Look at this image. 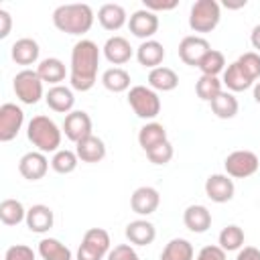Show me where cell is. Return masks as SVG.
<instances>
[{
	"label": "cell",
	"instance_id": "obj_13",
	"mask_svg": "<svg viewBox=\"0 0 260 260\" xmlns=\"http://www.w3.org/2000/svg\"><path fill=\"white\" fill-rule=\"evenodd\" d=\"M234 193H236V187H234L232 177H228L223 173H215V175L207 177V181H205V195L213 203H228V201L234 199Z\"/></svg>",
	"mask_w": 260,
	"mask_h": 260
},
{
	"label": "cell",
	"instance_id": "obj_14",
	"mask_svg": "<svg viewBox=\"0 0 260 260\" xmlns=\"http://www.w3.org/2000/svg\"><path fill=\"white\" fill-rule=\"evenodd\" d=\"M49 171V158L41 150H30L20 156L18 160V173L28 181H39Z\"/></svg>",
	"mask_w": 260,
	"mask_h": 260
},
{
	"label": "cell",
	"instance_id": "obj_4",
	"mask_svg": "<svg viewBox=\"0 0 260 260\" xmlns=\"http://www.w3.org/2000/svg\"><path fill=\"white\" fill-rule=\"evenodd\" d=\"M128 104L142 120H154L160 114V98L148 85H132L128 89Z\"/></svg>",
	"mask_w": 260,
	"mask_h": 260
},
{
	"label": "cell",
	"instance_id": "obj_46",
	"mask_svg": "<svg viewBox=\"0 0 260 260\" xmlns=\"http://www.w3.org/2000/svg\"><path fill=\"white\" fill-rule=\"evenodd\" d=\"M250 43H252V47L260 53V24H256V26L252 28V32H250Z\"/></svg>",
	"mask_w": 260,
	"mask_h": 260
},
{
	"label": "cell",
	"instance_id": "obj_1",
	"mask_svg": "<svg viewBox=\"0 0 260 260\" xmlns=\"http://www.w3.org/2000/svg\"><path fill=\"white\" fill-rule=\"evenodd\" d=\"M98 65H100V47L89 39L77 41L71 49V67H69L71 89L89 91L98 79Z\"/></svg>",
	"mask_w": 260,
	"mask_h": 260
},
{
	"label": "cell",
	"instance_id": "obj_31",
	"mask_svg": "<svg viewBox=\"0 0 260 260\" xmlns=\"http://www.w3.org/2000/svg\"><path fill=\"white\" fill-rule=\"evenodd\" d=\"M193 244L185 238H173L160 252V260H193Z\"/></svg>",
	"mask_w": 260,
	"mask_h": 260
},
{
	"label": "cell",
	"instance_id": "obj_16",
	"mask_svg": "<svg viewBox=\"0 0 260 260\" xmlns=\"http://www.w3.org/2000/svg\"><path fill=\"white\" fill-rule=\"evenodd\" d=\"M45 102L47 106L57 112V114H69L73 112V106H75V95H73V89L67 87V85H53L49 87V91L45 93Z\"/></svg>",
	"mask_w": 260,
	"mask_h": 260
},
{
	"label": "cell",
	"instance_id": "obj_6",
	"mask_svg": "<svg viewBox=\"0 0 260 260\" xmlns=\"http://www.w3.org/2000/svg\"><path fill=\"white\" fill-rule=\"evenodd\" d=\"M221 18V8L215 0H197L189 12V26L195 32H211Z\"/></svg>",
	"mask_w": 260,
	"mask_h": 260
},
{
	"label": "cell",
	"instance_id": "obj_5",
	"mask_svg": "<svg viewBox=\"0 0 260 260\" xmlns=\"http://www.w3.org/2000/svg\"><path fill=\"white\" fill-rule=\"evenodd\" d=\"M112 240L110 234L104 228H89L83 234V240L77 248L75 260H102L104 256L110 254Z\"/></svg>",
	"mask_w": 260,
	"mask_h": 260
},
{
	"label": "cell",
	"instance_id": "obj_33",
	"mask_svg": "<svg viewBox=\"0 0 260 260\" xmlns=\"http://www.w3.org/2000/svg\"><path fill=\"white\" fill-rule=\"evenodd\" d=\"M244 240H246L244 230H242L240 225H236V223H230V225H225V228L219 232V236H217V246L223 248L225 252H238L240 248H244Z\"/></svg>",
	"mask_w": 260,
	"mask_h": 260
},
{
	"label": "cell",
	"instance_id": "obj_17",
	"mask_svg": "<svg viewBox=\"0 0 260 260\" xmlns=\"http://www.w3.org/2000/svg\"><path fill=\"white\" fill-rule=\"evenodd\" d=\"M53 221H55V215H53V209L49 205L37 203V205H32V207L26 209L24 223L35 234H47L53 228Z\"/></svg>",
	"mask_w": 260,
	"mask_h": 260
},
{
	"label": "cell",
	"instance_id": "obj_23",
	"mask_svg": "<svg viewBox=\"0 0 260 260\" xmlns=\"http://www.w3.org/2000/svg\"><path fill=\"white\" fill-rule=\"evenodd\" d=\"M165 55H167V53H165L162 43H158V41H154V39L142 41V43L138 45V49H136V59H138V63H140L142 67H148V69L160 67Z\"/></svg>",
	"mask_w": 260,
	"mask_h": 260
},
{
	"label": "cell",
	"instance_id": "obj_12",
	"mask_svg": "<svg viewBox=\"0 0 260 260\" xmlns=\"http://www.w3.org/2000/svg\"><path fill=\"white\" fill-rule=\"evenodd\" d=\"M128 28L134 37H138L142 41H150L158 30V14H154L146 8H140V10L132 12V16L128 18Z\"/></svg>",
	"mask_w": 260,
	"mask_h": 260
},
{
	"label": "cell",
	"instance_id": "obj_38",
	"mask_svg": "<svg viewBox=\"0 0 260 260\" xmlns=\"http://www.w3.org/2000/svg\"><path fill=\"white\" fill-rule=\"evenodd\" d=\"M173 154H175V150H173V144L169 140H165V142L156 144L154 148L146 150V156L152 165H167V162H171Z\"/></svg>",
	"mask_w": 260,
	"mask_h": 260
},
{
	"label": "cell",
	"instance_id": "obj_47",
	"mask_svg": "<svg viewBox=\"0 0 260 260\" xmlns=\"http://www.w3.org/2000/svg\"><path fill=\"white\" fill-rule=\"evenodd\" d=\"M254 100H256V104H260V81L254 83Z\"/></svg>",
	"mask_w": 260,
	"mask_h": 260
},
{
	"label": "cell",
	"instance_id": "obj_7",
	"mask_svg": "<svg viewBox=\"0 0 260 260\" xmlns=\"http://www.w3.org/2000/svg\"><path fill=\"white\" fill-rule=\"evenodd\" d=\"M12 87H14L16 98L22 104H26V106L37 104L45 95V91H43V79L39 77L37 69H28L26 67V69L18 71L14 75V79H12Z\"/></svg>",
	"mask_w": 260,
	"mask_h": 260
},
{
	"label": "cell",
	"instance_id": "obj_8",
	"mask_svg": "<svg viewBox=\"0 0 260 260\" xmlns=\"http://www.w3.org/2000/svg\"><path fill=\"white\" fill-rule=\"evenodd\" d=\"M260 167V160H258V154L252 152V150H234L225 156L223 160V169H225V175L232 177V179H246V177H252Z\"/></svg>",
	"mask_w": 260,
	"mask_h": 260
},
{
	"label": "cell",
	"instance_id": "obj_25",
	"mask_svg": "<svg viewBox=\"0 0 260 260\" xmlns=\"http://www.w3.org/2000/svg\"><path fill=\"white\" fill-rule=\"evenodd\" d=\"M221 83L228 87V91H246L248 87H252L256 81L240 67V63L238 61H234V63H230L228 67H225V71H223V79H221Z\"/></svg>",
	"mask_w": 260,
	"mask_h": 260
},
{
	"label": "cell",
	"instance_id": "obj_40",
	"mask_svg": "<svg viewBox=\"0 0 260 260\" xmlns=\"http://www.w3.org/2000/svg\"><path fill=\"white\" fill-rule=\"evenodd\" d=\"M4 260H35V252L26 244H14L4 252Z\"/></svg>",
	"mask_w": 260,
	"mask_h": 260
},
{
	"label": "cell",
	"instance_id": "obj_43",
	"mask_svg": "<svg viewBox=\"0 0 260 260\" xmlns=\"http://www.w3.org/2000/svg\"><path fill=\"white\" fill-rule=\"evenodd\" d=\"M144 4V8L146 10H150V12H165V10H173V8H177V4H179V0H171V2H158V0H144L142 2Z\"/></svg>",
	"mask_w": 260,
	"mask_h": 260
},
{
	"label": "cell",
	"instance_id": "obj_10",
	"mask_svg": "<svg viewBox=\"0 0 260 260\" xmlns=\"http://www.w3.org/2000/svg\"><path fill=\"white\" fill-rule=\"evenodd\" d=\"M63 134L71 140V142H79V140H83V138H87V136H91L93 132H91V128H93V124H91V118H89V114L87 112H83V110H73V112H69L67 116H65V120H63Z\"/></svg>",
	"mask_w": 260,
	"mask_h": 260
},
{
	"label": "cell",
	"instance_id": "obj_37",
	"mask_svg": "<svg viewBox=\"0 0 260 260\" xmlns=\"http://www.w3.org/2000/svg\"><path fill=\"white\" fill-rule=\"evenodd\" d=\"M197 67L201 69V75H213V77H217L219 73L225 71V57H223L221 51L209 49V53L201 59V63Z\"/></svg>",
	"mask_w": 260,
	"mask_h": 260
},
{
	"label": "cell",
	"instance_id": "obj_39",
	"mask_svg": "<svg viewBox=\"0 0 260 260\" xmlns=\"http://www.w3.org/2000/svg\"><path fill=\"white\" fill-rule=\"evenodd\" d=\"M238 63H240V67H242L254 81L260 77V53L248 51V53H244V55L238 57Z\"/></svg>",
	"mask_w": 260,
	"mask_h": 260
},
{
	"label": "cell",
	"instance_id": "obj_29",
	"mask_svg": "<svg viewBox=\"0 0 260 260\" xmlns=\"http://www.w3.org/2000/svg\"><path fill=\"white\" fill-rule=\"evenodd\" d=\"M130 73L122 67H110L102 73V85L108 89V91H114V93H122V91H128L130 89Z\"/></svg>",
	"mask_w": 260,
	"mask_h": 260
},
{
	"label": "cell",
	"instance_id": "obj_9",
	"mask_svg": "<svg viewBox=\"0 0 260 260\" xmlns=\"http://www.w3.org/2000/svg\"><path fill=\"white\" fill-rule=\"evenodd\" d=\"M24 124V112L16 104H2L0 106V140L10 142L18 136L20 128Z\"/></svg>",
	"mask_w": 260,
	"mask_h": 260
},
{
	"label": "cell",
	"instance_id": "obj_42",
	"mask_svg": "<svg viewBox=\"0 0 260 260\" xmlns=\"http://www.w3.org/2000/svg\"><path fill=\"white\" fill-rule=\"evenodd\" d=\"M225 250L219 246H203L195 260H225Z\"/></svg>",
	"mask_w": 260,
	"mask_h": 260
},
{
	"label": "cell",
	"instance_id": "obj_18",
	"mask_svg": "<svg viewBox=\"0 0 260 260\" xmlns=\"http://www.w3.org/2000/svg\"><path fill=\"white\" fill-rule=\"evenodd\" d=\"M134 55V49L132 45L128 43V39L120 37V35H114L106 41L104 45V57L112 63V65H124L132 59Z\"/></svg>",
	"mask_w": 260,
	"mask_h": 260
},
{
	"label": "cell",
	"instance_id": "obj_24",
	"mask_svg": "<svg viewBox=\"0 0 260 260\" xmlns=\"http://www.w3.org/2000/svg\"><path fill=\"white\" fill-rule=\"evenodd\" d=\"M75 152L81 162H100L106 156V144L100 136L91 134L75 144Z\"/></svg>",
	"mask_w": 260,
	"mask_h": 260
},
{
	"label": "cell",
	"instance_id": "obj_41",
	"mask_svg": "<svg viewBox=\"0 0 260 260\" xmlns=\"http://www.w3.org/2000/svg\"><path fill=\"white\" fill-rule=\"evenodd\" d=\"M108 260H140V256L136 254V250L130 244H118L110 250Z\"/></svg>",
	"mask_w": 260,
	"mask_h": 260
},
{
	"label": "cell",
	"instance_id": "obj_44",
	"mask_svg": "<svg viewBox=\"0 0 260 260\" xmlns=\"http://www.w3.org/2000/svg\"><path fill=\"white\" fill-rule=\"evenodd\" d=\"M10 28H12V16L8 10L0 8V39H6L10 35Z\"/></svg>",
	"mask_w": 260,
	"mask_h": 260
},
{
	"label": "cell",
	"instance_id": "obj_20",
	"mask_svg": "<svg viewBox=\"0 0 260 260\" xmlns=\"http://www.w3.org/2000/svg\"><path fill=\"white\" fill-rule=\"evenodd\" d=\"M39 53H41L39 43L35 39H30V37H22V39L14 41L12 47H10V55H12V61L16 65H32V63H37L39 61Z\"/></svg>",
	"mask_w": 260,
	"mask_h": 260
},
{
	"label": "cell",
	"instance_id": "obj_45",
	"mask_svg": "<svg viewBox=\"0 0 260 260\" xmlns=\"http://www.w3.org/2000/svg\"><path fill=\"white\" fill-rule=\"evenodd\" d=\"M236 260H260V250L254 246H244L238 250Z\"/></svg>",
	"mask_w": 260,
	"mask_h": 260
},
{
	"label": "cell",
	"instance_id": "obj_32",
	"mask_svg": "<svg viewBox=\"0 0 260 260\" xmlns=\"http://www.w3.org/2000/svg\"><path fill=\"white\" fill-rule=\"evenodd\" d=\"M209 104H211V112H213L217 118H221V120L234 118V116L238 114V110H240L238 98H236L232 91H221V93H219L215 100H211Z\"/></svg>",
	"mask_w": 260,
	"mask_h": 260
},
{
	"label": "cell",
	"instance_id": "obj_2",
	"mask_svg": "<svg viewBox=\"0 0 260 260\" xmlns=\"http://www.w3.org/2000/svg\"><path fill=\"white\" fill-rule=\"evenodd\" d=\"M93 10L89 4H61L53 10V24L65 35H85L93 26Z\"/></svg>",
	"mask_w": 260,
	"mask_h": 260
},
{
	"label": "cell",
	"instance_id": "obj_36",
	"mask_svg": "<svg viewBox=\"0 0 260 260\" xmlns=\"http://www.w3.org/2000/svg\"><path fill=\"white\" fill-rule=\"evenodd\" d=\"M221 79L219 77H213V75H201L195 83V91H197V98L203 100V102H211L215 100L223 89H221Z\"/></svg>",
	"mask_w": 260,
	"mask_h": 260
},
{
	"label": "cell",
	"instance_id": "obj_30",
	"mask_svg": "<svg viewBox=\"0 0 260 260\" xmlns=\"http://www.w3.org/2000/svg\"><path fill=\"white\" fill-rule=\"evenodd\" d=\"M37 252L43 260H73L71 250L57 238H43L39 242Z\"/></svg>",
	"mask_w": 260,
	"mask_h": 260
},
{
	"label": "cell",
	"instance_id": "obj_21",
	"mask_svg": "<svg viewBox=\"0 0 260 260\" xmlns=\"http://www.w3.org/2000/svg\"><path fill=\"white\" fill-rule=\"evenodd\" d=\"M124 234H126L130 244H134V246H148L156 238V228L148 219H134V221H130L126 225Z\"/></svg>",
	"mask_w": 260,
	"mask_h": 260
},
{
	"label": "cell",
	"instance_id": "obj_27",
	"mask_svg": "<svg viewBox=\"0 0 260 260\" xmlns=\"http://www.w3.org/2000/svg\"><path fill=\"white\" fill-rule=\"evenodd\" d=\"M179 85V75L171 69V67H156L150 69L148 73V87H152L154 91H173Z\"/></svg>",
	"mask_w": 260,
	"mask_h": 260
},
{
	"label": "cell",
	"instance_id": "obj_34",
	"mask_svg": "<svg viewBox=\"0 0 260 260\" xmlns=\"http://www.w3.org/2000/svg\"><path fill=\"white\" fill-rule=\"evenodd\" d=\"M79 165V156L75 150H69V148H59L53 158H51V169L59 175H69L77 169Z\"/></svg>",
	"mask_w": 260,
	"mask_h": 260
},
{
	"label": "cell",
	"instance_id": "obj_15",
	"mask_svg": "<svg viewBox=\"0 0 260 260\" xmlns=\"http://www.w3.org/2000/svg\"><path fill=\"white\" fill-rule=\"evenodd\" d=\"M158 203H160L158 191L154 187H148V185L134 189V193L130 197V207L138 215H150V213H154L158 209Z\"/></svg>",
	"mask_w": 260,
	"mask_h": 260
},
{
	"label": "cell",
	"instance_id": "obj_28",
	"mask_svg": "<svg viewBox=\"0 0 260 260\" xmlns=\"http://www.w3.org/2000/svg\"><path fill=\"white\" fill-rule=\"evenodd\" d=\"M165 140H169L167 138V128L160 124V122H146L140 130H138V144L142 146V150L146 152V150H150V148H154L156 144H160V142H165Z\"/></svg>",
	"mask_w": 260,
	"mask_h": 260
},
{
	"label": "cell",
	"instance_id": "obj_3",
	"mask_svg": "<svg viewBox=\"0 0 260 260\" xmlns=\"http://www.w3.org/2000/svg\"><path fill=\"white\" fill-rule=\"evenodd\" d=\"M26 136L32 142V146H37V150L41 152H57L61 146V138H63V128L57 126V122L49 116H32L28 126H26Z\"/></svg>",
	"mask_w": 260,
	"mask_h": 260
},
{
	"label": "cell",
	"instance_id": "obj_19",
	"mask_svg": "<svg viewBox=\"0 0 260 260\" xmlns=\"http://www.w3.org/2000/svg\"><path fill=\"white\" fill-rule=\"evenodd\" d=\"M183 223L189 232L193 234H203L211 228V211L205 207V205H189L185 211H183Z\"/></svg>",
	"mask_w": 260,
	"mask_h": 260
},
{
	"label": "cell",
	"instance_id": "obj_35",
	"mask_svg": "<svg viewBox=\"0 0 260 260\" xmlns=\"http://www.w3.org/2000/svg\"><path fill=\"white\" fill-rule=\"evenodd\" d=\"M0 219L4 225H18L26 219V209L18 199H4L0 203Z\"/></svg>",
	"mask_w": 260,
	"mask_h": 260
},
{
	"label": "cell",
	"instance_id": "obj_22",
	"mask_svg": "<svg viewBox=\"0 0 260 260\" xmlns=\"http://www.w3.org/2000/svg\"><path fill=\"white\" fill-rule=\"evenodd\" d=\"M98 22L106 30H120L128 22V16H126V10H124L122 4L108 2V4H102L100 6V10H98Z\"/></svg>",
	"mask_w": 260,
	"mask_h": 260
},
{
	"label": "cell",
	"instance_id": "obj_26",
	"mask_svg": "<svg viewBox=\"0 0 260 260\" xmlns=\"http://www.w3.org/2000/svg\"><path fill=\"white\" fill-rule=\"evenodd\" d=\"M37 73H39V77H41L43 81L51 83V87H53V85H61V81H63L65 75H67V69H65V63H63L61 59H57V57H47V59H43V61L39 63Z\"/></svg>",
	"mask_w": 260,
	"mask_h": 260
},
{
	"label": "cell",
	"instance_id": "obj_11",
	"mask_svg": "<svg viewBox=\"0 0 260 260\" xmlns=\"http://www.w3.org/2000/svg\"><path fill=\"white\" fill-rule=\"evenodd\" d=\"M209 43L207 39L199 37V35H189V37H183L181 43H179V57L185 65H191V67H197L201 63V59L209 53Z\"/></svg>",
	"mask_w": 260,
	"mask_h": 260
}]
</instances>
